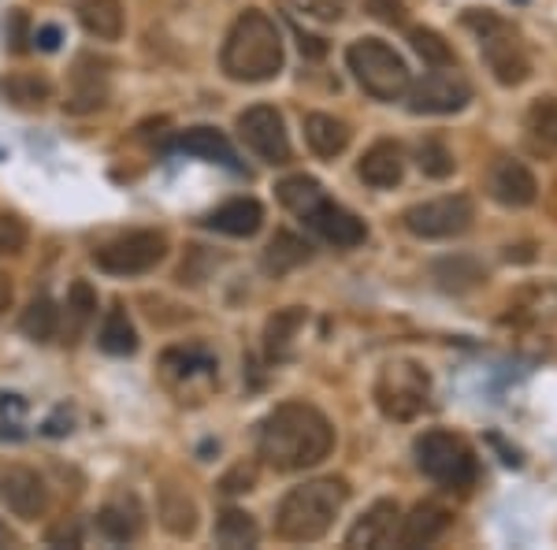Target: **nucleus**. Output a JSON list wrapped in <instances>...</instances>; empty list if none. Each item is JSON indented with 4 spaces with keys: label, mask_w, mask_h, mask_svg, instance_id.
<instances>
[{
    "label": "nucleus",
    "mask_w": 557,
    "mask_h": 550,
    "mask_svg": "<svg viewBox=\"0 0 557 550\" xmlns=\"http://www.w3.org/2000/svg\"><path fill=\"white\" fill-rule=\"evenodd\" d=\"M238 138L246 142L249 152H257L264 164H286L290 160V134H286V123L278 115V108L272 105H253L238 115Z\"/></svg>",
    "instance_id": "9b49d317"
},
{
    "label": "nucleus",
    "mask_w": 557,
    "mask_h": 550,
    "mask_svg": "<svg viewBox=\"0 0 557 550\" xmlns=\"http://www.w3.org/2000/svg\"><path fill=\"white\" fill-rule=\"evenodd\" d=\"M257 450L264 457V465H272L275 473H305L327 462L335 450V428L323 417L317 405L309 402H283L260 420L257 431Z\"/></svg>",
    "instance_id": "f257e3e1"
},
{
    "label": "nucleus",
    "mask_w": 557,
    "mask_h": 550,
    "mask_svg": "<svg viewBox=\"0 0 557 550\" xmlns=\"http://www.w3.org/2000/svg\"><path fill=\"white\" fill-rule=\"evenodd\" d=\"M60 38H64V34H60V26H41V30L34 34V45H38L41 52H57Z\"/></svg>",
    "instance_id": "79ce46f5"
},
{
    "label": "nucleus",
    "mask_w": 557,
    "mask_h": 550,
    "mask_svg": "<svg viewBox=\"0 0 557 550\" xmlns=\"http://www.w3.org/2000/svg\"><path fill=\"white\" fill-rule=\"evenodd\" d=\"M409 45L417 49V57L424 60L428 68H450V64H457L454 49L446 45L443 34L428 30V26H412V30H409Z\"/></svg>",
    "instance_id": "72a5a7b5"
},
{
    "label": "nucleus",
    "mask_w": 557,
    "mask_h": 550,
    "mask_svg": "<svg viewBox=\"0 0 557 550\" xmlns=\"http://www.w3.org/2000/svg\"><path fill=\"white\" fill-rule=\"evenodd\" d=\"M524 127L535 146L557 149V97H539V101L528 105Z\"/></svg>",
    "instance_id": "7c9ffc66"
},
{
    "label": "nucleus",
    "mask_w": 557,
    "mask_h": 550,
    "mask_svg": "<svg viewBox=\"0 0 557 550\" xmlns=\"http://www.w3.org/2000/svg\"><path fill=\"white\" fill-rule=\"evenodd\" d=\"M357 175L372 191H394L406 179V149L391 138H380L364 149V157L357 160Z\"/></svg>",
    "instance_id": "2eb2a0df"
},
{
    "label": "nucleus",
    "mask_w": 557,
    "mask_h": 550,
    "mask_svg": "<svg viewBox=\"0 0 557 550\" xmlns=\"http://www.w3.org/2000/svg\"><path fill=\"white\" fill-rule=\"evenodd\" d=\"M528 291H532L535 302L524 305L517 297V302L509 305V309H513V317L520 323H554L557 320V286L554 283H543V286H528Z\"/></svg>",
    "instance_id": "2f4dec72"
},
{
    "label": "nucleus",
    "mask_w": 557,
    "mask_h": 550,
    "mask_svg": "<svg viewBox=\"0 0 557 550\" xmlns=\"http://www.w3.org/2000/svg\"><path fill=\"white\" fill-rule=\"evenodd\" d=\"M275 194H278V201H283V209H290L294 216L312 212L323 201V197H327V194H323V186L312 175H290V179H283V183L275 186Z\"/></svg>",
    "instance_id": "cd10ccee"
},
{
    "label": "nucleus",
    "mask_w": 557,
    "mask_h": 550,
    "mask_svg": "<svg viewBox=\"0 0 557 550\" xmlns=\"http://www.w3.org/2000/svg\"><path fill=\"white\" fill-rule=\"evenodd\" d=\"M4 97L20 108H41L52 97V86L38 75H12L4 78Z\"/></svg>",
    "instance_id": "f704fd0d"
},
{
    "label": "nucleus",
    "mask_w": 557,
    "mask_h": 550,
    "mask_svg": "<svg viewBox=\"0 0 557 550\" xmlns=\"http://www.w3.org/2000/svg\"><path fill=\"white\" fill-rule=\"evenodd\" d=\"M412 457H417L420 473H424L431 484L446 487V491H469L475 484V476H480L475 450L446 428L420 431L417 443H412Z\"/></svg>",
    "instance_id": "20e7f679"
},
{
    "label": "nucleus",
    "mask_w": 557,
    "mask_h": 550,
    "mask_svg": "<svg viewBox=\"0 0 557 550\" xmlns=\"http://www.w3.org/2000/svg\"><path fill=\"white\" fill-rule=\"evenodd\" d=\"M157 510H160V525L172 531V536L186 539L197 531V506L183 487H160V506Z\"/></svg>",
    "instance_id": "b1692460"
},
{
    "label": "nucleus",
    "mask_w": 557,
    "mask_h": 550,
    "mask_svg": "<svg viewBox=\"0 0 557 550\" xmlns=\"http://www.w3.org/2000/svg\"><path fill=\"white\" fill-rule=\"evenodd\" d=\"M168 257L164 231H127L120 239L104 242L94 254V265L104 276H146Z\"/></svg>",
    "instance_id": "1a4fd4ad"
},
{
    "label": "nucleus",
    "mask_w": 557,
    "mask_h": 550,
    "mask_svg": "<svg viewBox=\"0 0 557 550\" xmlns=\"http://www.w3.org/2000/svg\"><path fill=\"white\" fill-rule=\"evenodd\" d=\"M172 149L186 152V157L212 160V164H223V168H231V171H242L238 157H235V146L227 142V134L215 131V127H190V131H183L172 142Z\"/></svg>",
    "instance_id": "6ab92c4d"
},
{
    "label": "nucleus",
    "mask_w": 557,
    "mask_h": 550,
    "mask_svg": "<svg viewBox=\"0 0 557 550\" xmlns=\"http://www.w3.org/2000/svg\"><path fill=\"white\" fill-rule=\"evenodd\" d=\"M417 164H420V171H424L428 179H446L457 168V160L438 138H424V142H420V149H417Z\"/></svg>",
    "instance_id": "e433bc0d"
},
{
    "label": "nucleus",
    "mask_w": 557,
    "mask_h": 550,
    "mask_svg": "<svg viewBox=\"0 0 557 550\" xmlns=\"http://www.w3.org/2000/svg\"><path fill=\"white\" fill-rule=\"evenodd\" d=\"M283 34H278L272 15H264L260 8H249L231 23L220 49V71L231 83L246 86L272 83L283 71Z\"/></svg>",
    "instance_id": "f03ea898"
},
{
    "label": "nucleus",
    "mask_w": 557,
    "mask_h": 550,
    "mask_svg": "<svg viewBox=\"0 0 557 550\" xmlns=\"http://www.w3.org/2000/svg\"><path fill=\"white\" fill-rule=\"evenodd\" d=\"M0 502L20 521H38L49 513L52 494L41 473H34V468H26V465H12L0 473Z\"/></svg>",
    "instance_id": "f8f14e48"
},
{
    "label": "nucleus",
    "mask_w": 557,
    "mask_h": 550,
    "mask_svg": "<svg viewBox=\"0 0 557 550\" xmlns=\"http://www.w3.org/2000/svg\"><path fill=\"white\" fill-rule=\"evenodd\" d=\"M97 528H101L112 543H131V539H138L141 528H146V513H141L134 494H120V499H112L101 506V513H97Z\"/></svg>",
    "instance_id": "aec40b11"
},
{
    "label": "nucleus",
    "mask_w": 557,
    "mask_h": 550,
    "mask_svg": "<svg viewBox=\"0 0 557 550\" xmlns=\"http://www.w3.org/2000/svg\"><path fill=\"white\" fill-rule=\"evenodd\" d=\"M349 499V487L338 476L305 480L278 499L275 506V536L283 543H317L331 531Z\"/></svg>",
    "instance_id": "7ed1b4c3"
},
{
    "label": "nucleus",
    "mask_w": 557,
    "mask_h": 550,
    "mask_svg": "<svg viewBox=\"0 0 557 550\" xmlns=\"http://www.w3.org/2000/svg\"><path fill=\"white\" fill-rule=\"evenodd\" d=\"M108 97V78L104 71H86V57L78 60V71H75V94H71L67 108L71 112H94V108H101Z\"/></svg>",
    "instance_id": "c85d7f7f"
},
{
    "label": "nucleus",
    "mask_w": 557,
    "mask_h": 550,
    "mask_svg": "<svg viewBox=\"0 0 557 550\" xmlns=\"http://www.w3.org/2000/svg\"><path fill=\"white\" fill-rule=\"evenodd\" d=\"M301 223L312 234H320V239L327 242V246H335V249H354V246H361V242L368 239L364 220H357L354 212L343 209V205H335L331 197H323L317 209L305 212Z\"/></svg>",
    "instance_id": "4468645a"
},
{
    "label": "nucleus",
    "mask_w": 557,
    "mask_h": 550,
    "mask_svg": "<svg viewBox=\"0 0 557 550\" xmlns=\"http://www.w3.org/2000/svg\"><path fill=\"white\" fill-rule=\"evenodd\" d=\"M375 405L386 420L409 424L428 410L431 402V376L417 360H391L383 365V372L375 376Z\"/></svg>",
    "instance_id": "423d86ee"
},
{
    "label": "nucleus",
    "mask_w": 557,
    "mask_h": 550,
    "mask_svg": "<svg viewBox=\"0 0 557 550\" xmlns=\"http://www.w3.org/2000/svg\"><path fill=\"white\" fill-rule=\"evenodd\" d=\"M364 12L380 23H391V26H401L406 23V0H361Z\"/></svg>",
    "instance_id": "ea45409f"
},
{
    "label": "nucleus",
    "mask_w": 557,
    "mask_h": 550,
    "mask_svg": "<svg viewBox=\"0 0 557 550\" xmlns=\"http://www.w3.org/2000/svg\"><path fill=\"white\" fill-rule=\"evenodd\" d=\"M97 346H101L104 354H112V357H131L134 350H138V331H134V323H131L123 305H112V309H108V317L101 320Z\"/></svg>",
    "instance_id": "a878e982"
},
{
    "label": "nucleus",
    "mask_w": 557,
    "mask_h": 550,
    "mask_svg": "<svg viewBox=\"0 0 557 550\" xmlns=\"http://www.w3.org/2000/svg\"><path fill=\"white\" fill-rule=\"evenodd\" d=\"M8 305H12V283H8V279L0 276V317H4Z\"/></svg>",
    "instance_id": "37998d69"
},
{
    "label": "nucleus",
    "mask_w": 557,
    "mask_h": 550,
    "mask_svg": "<svg viewBox=\"0 0 557 550\" xmlns=\"http://www.w3.org/2000/svg\"><path fill=\"white\" fill-rule=\"evenodd\" d=\"M475 220V205L469 194H443V197H431V201H420L412 209L401 212V223L412 239H424V242H446L457 239L472 228Z\"/></svg>",
    "instance_id": "6e6552de"
},
{
    "label": "nucleus",
    "mask_w": 557,
    "mask_h": 550,
    "mask_svg": "<svg viewBox=\"0 0 557 550\" xmlns=\"http://www.w3.org/2000/svg\"><path fill=\"white\" fill-rule=\"evenodd\" d=\"M20 328H23V335H26V339H34V342L57 339V331H60V309L52 305V297H45V294H41V297H34V302L26 305Z\"/></svg>",
    "instance_id": "c756f323"
},
{
    "label": "nucleus",
    "mask_w": 557,
    "mask_h": 550,
    "mask_svg": "<svg viewBox=\"0 0 557 550\" xmlns=\"http://www.w3.org/2000/svg\"><path fill=\"white\" fill-rule=\"evenodd\" d=\"M253 480H257V476H253V468L238 465L235 473H231L227 480H223L220 487H223V491H227V494H238V491H253Z\"/></svg>",
    "instance_id": "a19ab883"
},
{
    "label": "nucleus",
    "mask_w": 557,
    "mask_h": 550,
    "mask_svg": "<svg viewBox=\"0 0 557 550\" xmlns=\"http://www.w3.org/2000/svg\"><path fill=\"white\" fill-rule=\"evenodd\" d=\"M257 539H260V528L246 510H223L220 517H215V543L220 547L242 550V547H257Z\"/></svg>",
    "instance_id": "bb28decb"
},
{
    "label": "nucleus",
    "mask_w": 557,
    "mask_h": 550,
    "mask_svg": "<svg viewBox=\"0 0 557 550\" xmlns=\"http://www.w3.org/2000/svg\"><path fill=\"white\" fill-rule=\"evenodd\" d=\"M205 228L227 234V239H253V234L264 228V205L257 197H231L215 209Z\"/></svg>",
    "instance_id": "f3484780"
},
{
    "label": "nucleus",
    "mask_w": 557,
    "mask_h": 550,
    "mask_svg": "<svg viewBox=\"0 0 557 550\" xmlns=\"http://www.w3.org/2000/svg\"><path fill=\"white\" fill-rule=\"evenodd\" d=\"M406 97H409V112L417 115H454L472 101V83L457 71V64L431 68L424 78L409 83Z\"/></svg>",
    "instance_id": "9d476101"
},
{
    "label": "nucleus",
    "mask_w": 557,
    "mask_h": 550,
    "mask_svg": "<svg viewBox=\"0 0 557 550\" xmlns=\"http://www.w3.org/2000/svg\"><path fill=\"white\" fill-rule=\"evenodd\" d=\"M446 528H450V513L438 506V502H420V506H412L406 517L398 521V539H394V543L428 547V543H435Z\"/></svg>",
    "instance_id": "a211bd4d"
},
{
    "label": "nucleus",
    "mask_w": 557,
    "mask_h": 550,
    "mask_svg": "<svg viewBox=\"0 0 557 550\" xmlns=\"http://www.w3.org/2000/svg\"><path fill=\"white\" fill-rule=\"evenodd\" d=\"M309 257H312V246L301 239V234L278 231L275 239L268 242V249H264V257H260V265H264L268 276H286V272H294V268H301Z\"/></svg>",
    "instance_id": "5701e85b"
},
{
    "label": "nucleus",
    "mask_w": 557,
    "mask_h": 550,
    "mask_svg": "<svg viewBox=\"0 0 557 550\" xmlns=\"http://www.w3.org/2000/svg\"><path fill=\"white\" fill-rule=\"evenodd\" d=\"M67 313H71V335H78V331L97 317V291L86 283V279H75V283H71Z\"/></svg>",
    "instance_id": "c9c22d12"
},
{
    "label": "nucleus",
    "mask_w": 557,
    "mask_h": 550,
    "mask_svg": "<svg viewBox=\"0 0 557 550\" xmlns=\"http://www.w3.org/2000/svg\"><path fill=\"white\" fill-rule=\"evenodd\" d=\"M398 521H401V510L394 499H380L375 506H368V513H361L354 528L346 531V547H391L398 539Z\"/></svg>",
    "instance_id": "dca6fc26"
},
{
    "label": "nucleus",
    "mask_w": 557,
    "mask_h": 550,
    "mask_svg": "<svg viewBox=\"0 0 557 550\" xmlns=\"http://www.w3.org/2000/svg\"><path fill=\"white\" fill-rule=\"evenodd\" d=\"M301 323H305V309H298V305H294V309L275 313V317L268 320V328H264L268 357H272V360H290L294 357V339H298Z\"/></svg>",
    "instance_id": "393cba45"
},
{
    "label": "nucleus",
    "mask_w": 557,
    "mask_h": 550,
    "mask_svg": "<svg viewBox=\"0 0 557 550\" xmlns=\"http://www.w3.org/2000/svg\"><path fill=\"white\" fill-rule=\"evenodd\" d=\"M305 142H309V149L317 152V157L335 160V157H343L349 146V127L331 112H309L305 115Z\"/></svg>",
    "instance_id": "4be33fe9"
},
{
    "label": "nucleus",
    "mask_w": 557,
    "mask_h": 550,
    "mask_svg": "<svg viewBox=\"0 0 557 550\" xmlns=\"http://www.w3.org/2000/svg\"><path fill=\"white\" fill-rule=\"evenodd\" d=\"M346 68L354 71L357 86L375 101H401L412 83V71L383 38H357L346 49Z\"/></svg>",
    "instance_id": "39448f33"
},
{
    "label": "nucleus",
    "mask_w": 557,
    "mask_h": 550,
    "mask_svg": "<svg viewBox=\"0 0 557 550\" xmlns=\"http://www.w3.org/2000/svg\"><path fill=\"white\" fill-rule=\"evenodd\" d=\"M30 242V228L15 212H0V257H15Z\"/></svg>",
    "instance_id": "4c0bfd02"
},
{
    "label": "nucleus",
    "mask_w": 557,
    "mask_h": 550,
    "mask_svg": "<svg viewBox=\"0 0 557 550\" xmlns=\"http://www.w3.org/2000/svg\"><path fill=\"white\" fill-rule=\"evenodd\" d=\"M469 26H475L480 34V52H483V64L491 68V75L498 78L502 86H520L528 83L532 75V60H528L524 45L498 15L491 12H475L469 15Z\"/></svg>",
    "instance_id": "0eeeda50"
},
{
    "label": "nucleus",
    "mask_w": 557,
    "mask_h": 550,
    "mask_svg": "<svg viewBox=\"0 0 557 550\" xmlns=\"http://www.w3.org/2000/svg\"><path fill=\"white\" fill-rule=\"evenodd\" d=\"M294 8L305 15V20H317V23H338L346 15L349 0H290Z\"/></svg>",
    "instance_id": "58836bf2"
},
{
    "label": "nucleus",
    "mask_w": 557,
    "mask_h": 550,
    "mask_svg": "<svg viewBox=\"0 0 557 550\" xmlns=\"http://www.w3.org/2000/svg\"><path fill=\"white\" fill-rule=\"evenodd\" d=\"M75 15L83 30L97 41H120L127 30V15H123L120 0H75Z\"/></svg>",
    "instance_id": "412c9836"
},
{
    "label": "nucleus",
    "mask_w": 557,
    "mask_h": 550,
    "mask_svg": "<svg viewBox=\"0 0 557 550\" xmlns=\"http://www.w3.org/2000/svg\"><path fill=\"white\" fill-rule=\"evenodd\" d=\"M435 279H438V286H443V291L461 294V291H472V286L480 283V279H483V268L475 265V260H469V257L438 260V265H435Z\"/></svg>",
    "instance_id": "473e14b6"
},
{
    "label": "nucleus",
    "mask_w": 557,
    "mask_h": 550,
    "mask_svg": "<svg viewBox=\"0 0 557 550\" xmlns=\"http://www.w3.org/2000/svg\"><path fill=\"white\" fill-rule=\"evenodd\" d=\"M487 194L502 209H528L539 197V179L524 160L498 157L487 171Z\"/></svg>",
    "instance_id": "ddd939ff"
}]
</instances>
